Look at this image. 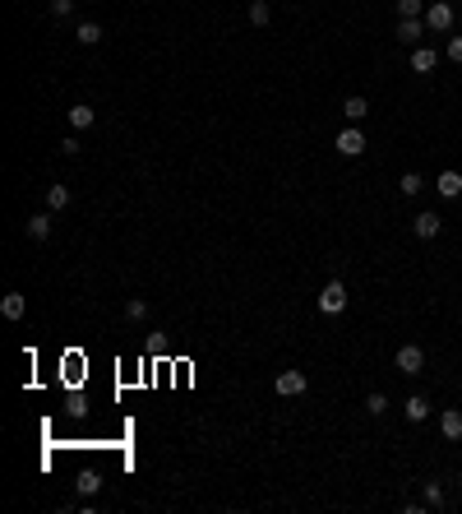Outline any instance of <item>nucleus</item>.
<instances>
[{
  "instance_id": "1",
  "label": "nucleus",
  "mask_w": 462,
  "mask_h": 514,
  "mask_svg": "<svg viewBox=\"0 0 462 514\" xmlns=\"http://www.w3.org/2000/svg\"><path fill=\"white\" fill-rule=\"evenodd\" d=\"M273 390L282 394V399H296V394L310 390V375H305V371H277V375H273Z\"/></svg>"
},
{
  "instance_id": "2",
  "label": "nucleus",
  "mask_w": 462,
  "mask_h": 514,
  "mask_svg": "<svg viewBox=\"0 0 462 514\" xmlns=\"http://www.w3.org/2000/svg\"><path fill=\"white\" fill-rule=\"evenodd\" d=\"M319 311H324V315H342V311H347V288H342L338 278L324 283V292H319Z\"/></svg>"
},
{
  "instance_id": "3",
  "label": "nucleus",
  "mask_w": 462,
  "mask_h": 514,
  "mask_svg": "<svg viewBox=\"0 0 462 514\" xmlns=\"http://www.w3.org/2000/svg\"><path fill=\"white\" fill-rule=\"evenodd\" d=\"M425 28H430V33H449V28H453V5H449V0L425 5Z\"/></svg>"
},
{
  "instance_id": "4",
  "label": "nucleus",
  "mask_w": 462,
  "mask_h": 514,
  "mask_svg": "<svg viewBox=\"0 0 462 514\" xmlns=\"http://www.w3.org/2000/svg\"><path fill=\"white\" fill-rule=\"evenodd\" d=\"M397 371H402V375H421V371H425V352H421L416 343H407V347H397Z\"/></svg>"
},
{
  "instance_id": "5",
  "label": "nucleus",
  "mask_w": 462,
  "mask_h": 514,
  "mask_svg": "<svg viewBox=\"0 0 462 514\" xmlns=\"http://www.w3.org/2000/svg\"><path fill=\"white\" fill-rule=\"evenodd\" d=\"M338 153H342V158H361V153H365V134H361V125H347V130L338 134Z\"/></svg>"
},
{
  "instance_id": "6",
  "label": "nucleus",
  "mask_w": 462,
  "mask_h": 514,
  "mask_svg": "<svg viewBox=\"0 0 462 514\" xmlns=\"http://www.w3.org/2000/svg\"><path fill=\"white\" fill-rule=\"evenodd\" d=\"M411 232H416L421 241H435V236L444 232V218H440V213H416V223H411Z\"/></svg>"
},
{
  "instance_id": "7",
  "label": "nucleus",
  "mask_w": 462,
  "mask_h": 514,
  "mask_svg": "<svg viewBox=\"0 0 462 514\" xmlns=\"http://www.w3.org/2000/svg\"><path fill=\"white\" fill-rule=\"evenodd\" d=\"M421 33H430V28H425V19H397V42L416 46V42H421Z\"/></svg>"
},
{
  "instance_id": "8",
  "label": "nucleus",
  "mask_w": 462,
  "mask_h": 514,
  "mask_svg": "<svg viewBox=\"0 0 462 514\" xmlns=\"http://www.w3.org/2000/svg\"><path fill=\"white\" fill-rule=\"evenodd\" d=\"M435 191H440L444 200H458V195H462V176H458V172H440V181H435Z\"/></svg>"
},
{
  "instance_id": "9",
  "label": "nucleus",
  "mask_w": 462,
  "mask_h": 514,
  "mask_svg": "<svg viewBox=\"0 0 462 514\" xmlns=\"http://www.w3.org/2000/svg\"><path fill=\"white\" fill-rule=\"evenodd\" d=\"M402 413H407V422H425L430 417V399L425 394H411V399L402 403Z\"/></svg>"
},
{
  "instance_id": "10",
  "label": "nucleus",
  "mask_w": 462,
  "mask_h": 514,
  "mask_svg": "<svg viewBox=\"0 0 462 514\" xmlns=\"http://www.w3.org/2000/svg\"><path fill=\"white\" fill-rule=\"evenodd\" d=\"M435 65H440V56H435L430 46H416V51H411V70H416V75H430Z\"/></svg>"
},
{
  "instance_id": "11",
  "label": "nucleus",
  "mask_w": 462,
  "mask_h": 514,
  "mask_svg": "<svg viewBox=\"0 0 462 514\" xmlns=\"http://www.w3.org/2000/svg\"><path fill=\"white\" fill-rule=\"evenodd\" d=\"M93 121H98V112H93L88 102H79V107H70V125H74V130H88Z\"/></svg>"
},
{
  "instance_id": "12",
  "label": "nucleus",
  "mask_w": 462,
  "mask_h": 514,
  "mask_svg": "<svg viewBox=\"0 0 462 514\" xmlns=\"http://www.w3.org/2000/svg\"><path fill=\"white\" fill-rule=\"evenodd\" d=\"M440 431H444L449 440H462V413H458V408H449V413L440 417Z\"/></svg>"
},
{
  "instance_id": "13",
  "label": "nucleus",
  "mask_w": 462,
  "mask_h": 514,
  "mask_svg": "<svg viewBox=\"0 0 462 514\" xmlns=\"http://www.w3.org/2000/svg\"><path fill=\"white\" fill-rule=\"evenodd\" d=\"M365 112H370V102H365V98H347V102H342V116H347L352 125H361Z\"/></svg>"
},
{
  "instance_id": "14",
  "label": "nucleus",
  "mask_w": 462,
  "mask_h": 514,
  "mask_svg": "<svg viewBox=\"0 0 462 514\" xmlns=\"http://www.w3.org/2000/svg\"><path fill=\"white\" fill-rule=\"evenodd\" d=\"M28 236H33V241H46V236H51V213H33V218H28Z\"/></svg>"
},
{
  "instance_id": "15",
  "label": "nucleus",
  "mask_w": 462,
  "mask_h": 514,
  "mask_svg": "<svg viewBox=\"0 0 462 514\" xmlns=\"http://www.w3.org/2000/svg\"><path fill=\"white\" fill-rule=\"evenodd\" d=\"M0 315H5V320H23V292H5Z\"/></svg>"
},
{
  "instance_id": "16",
  "label": "nucleus",
  "mask_w": 462,
  "mask_h": 514,
  "mask_svg": "<svg viewBox=\"0 0 462 514\" xmlns=\"http://www.w3.org/2000/svg\"><path fill=\"white\" fill-rule=\"evenodd\" d=\"M397 191H402V195L411 200V195H421V191H425V176H421V172H402V181H397Z\"/></svg>"
},
{
  "instance_id": "17",
  "label": "nucleus",
  "mask_w": 462,
  "mask_h": 514,
  "mask_svg": "<svg viewBox=\"0 0 462 514\" xmlns=\"http://www.w3.org/2000/svg\"><path fill=\"white\" fill-rule=\"evenodd\" d=\"M74 37H79V42H84V46H98V42H102V28H98V23H93V19H84V23H79V28H74Z\"/></svg>"
},
{
  "instance_id": "18",
  "label": "nucleus",
  "mask_w": 462,
  "mask_h": 514,
  "mask_svg": "<svg viewBox=\"0 0 462 514\" xmlns=\"http://www.w3.org/2000/svg\"><path fill=\"white\" fill-rule=\"evenodd\" d=\"M74 487H79V496H88V501H93V496L102 491V477H98V473H79Z\"/></svg>"
},
{
  "instance_id": "19",
  "label": "nucleus",
  "mask_w": 462,
  "mask_h": 514,
  "mask_svg": "<svg viewBox=\"0 0 462 514\" xmlns=\"http://www.w3.org/2000/svg\"><path fill=\"white\" fill-rule=\"evenodd\" d=\"M268 19H273L268 0H250V23H254V28H268Z\"/></svg>"
},
{
  "instance_id": "20",
  "label": "nucleus",
  "mask_w": 462,
  "mask_h": 514,
  "mask_svg": "<svg viewBox=\"0 0 462 514\" xmlns=\"http://www.w3.org/2000/svg\"><path fill=\"white\" fill-rule=\"evenodd\" d=\"M65 204H70V186H46V209H65Z\"/></svg>"
},
{
  "instance_id": "21",
  "label": "nucleus",
  "mask_w": 462,
  "mask_h": 514,
  "mask_svg": "<svg viewBox=\"0 0 462 514\" xmlns=\"http://www.w3.org/2000/svg\"><path fill=\"white\" fill-rule=\"evenodd\" d=\"M397 19H425V0H397Z\"/></svg>"
},
{
  "instance_id": "22",
  "label": "nucleus",
  "mask_w": 462,
  "mask_h": 514,
  "mask_svg": "<svg viewBox=\"0 0 462 514\" xmlns=\"http://www.w3.org/2000/svg\"><path fill=\"white\" fill-rule=\"evenodd\" d=\"M365 413H370V417H384V413H388V394H384V390H374L370 399H365Z\"/></svg>"
},
{
  "instance_id": "23",
  "label": "nucleus",
  "mask_w": 462,
  "mask_h": 514,
  "mask_svg": "<svg viewBox=\"0 0 462 514\" xmlns=\"http://www.w3.org/2000/svg\"><path fill=\"white\" fill-rule=\"evenodd\" d=\"M425 505H430V510H440V505H444V487H440V482H425Z\"/></svg>"
},
{
  "instance_id": "24",
  "label": "nucleus",
  "mask_w": 462,
  "mask_h": 514,
  "mask_svg": "<svg viewBox=\"0 0 462 514\" xmlns=\"http://www.w3.org/2000/svg\"><path fill=\"white\" fill-rule=\"evenodd\" d=\"M143 315H148V302L130 297V302H125V320H143Z\"/></svg>"
},
{
  "instance_id": "25",
  "label": "nucleus",
  "mask_w": 462,
  "mask_h": 514,
  "mask_svg": "<svg viewBox=\"0 0 462 514\" xmlns=\"http://www.w3.org/2000/svg\"><path fill=\"white\" fill-rule=\"evenodd\" d=\"M46 10H51V14H55V19H65V14H70V10H74V0H46Z\"/></svg>"
},
{
  "instance_id": "26",
  "label": "nucleus",
  "mask_w": 462,
  "mask_h": 514,
  "mask_svg": "<svg viewBox=\"0 0 462 514\" xmlns=\"http://www.w3.org/2000/svg\"><path fill=\"white\" fill-rule=\"evenodd\" d=\"M449 60H458V65H462V37H453V42H449Z\"/></svg>"
}]
</instances>
